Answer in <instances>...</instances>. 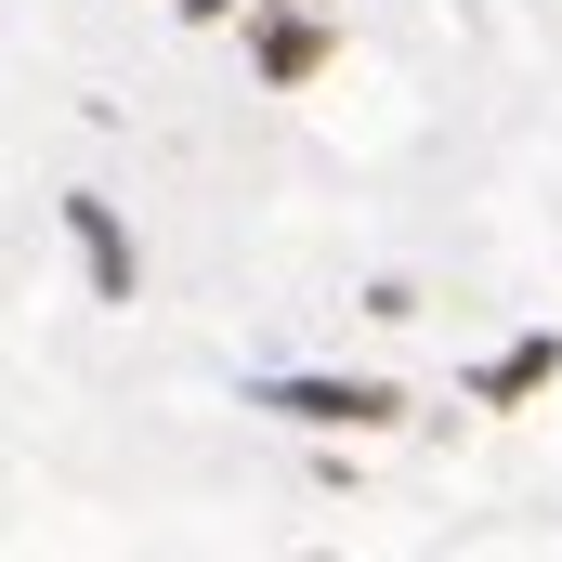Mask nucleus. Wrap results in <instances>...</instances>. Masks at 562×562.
<instances>
[{"label":"nucleus","instance_id":"nucleus-1","mask_svg":"<svg viewBox=\"0 0 562 562\" xmlns=\"http://www.w3.org/2000/svg\"><path fill=\"white\" fill-rule=\"evenodd\" d=\"M262 406H288V419H327V431H380L406 393H393V380H276Z\"/></svg>","mask_w":562,"mask_h":562},{"label":"nucleus","instance_id":"nucleus-2","mask_svg":"<svg viewBox=\"0 0 562 562\" xmlns=\"http://www.w3.org/2000/svg\"><path fill=\"white\" fill-rule=\"evenodd\" d=\"M249 53H262V79H314V66H327V26H314V13H262Z\"/></svg>","mask_w":562,"mask_h":562},{"label":"nucleus","instance_id":"nucleus-3","mask_svg":"<svg viewBox=\"0 0 562 562\" xmlns=\"http://www.w3.org/2000/svg\"><path fill=\"white\" fill-rule=\"evenodd\" d=\"M66 223H79V249H92V288H105V301H132V249H119V223H105L92 196H66Z\"/></svg>","mask_w":562,"mask_h":562},{"label":"nucleus","instance_id":"nucleus-4","mask_svg":"<svg viewBox=\"0 0 562 562\" xmlns=\"http://www.w3.org/2000/svg\"><path fill=\"white\" fill-rule=\"evenodd\" d=\"M183 13H196V26H210V13H236V0H183Z\"/></svg>","mask_w":562,"mask_h":562}]
</instances>
